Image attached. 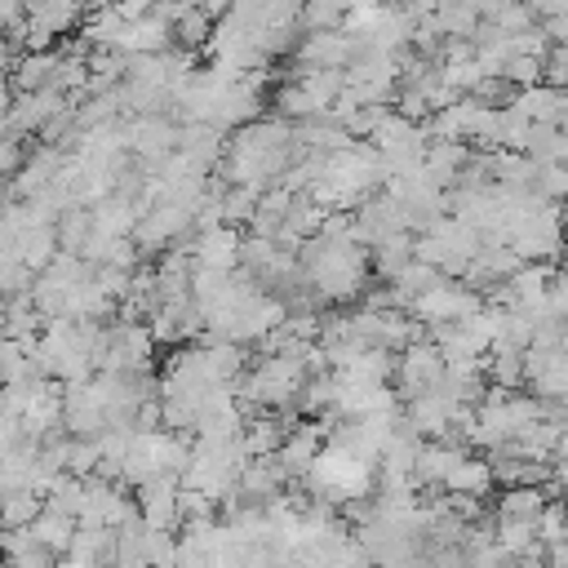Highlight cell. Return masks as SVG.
<instances>
[{
	"instance_id": "cell-1",
	"label": "cell",
	"mask_w": 568,
	"mask_h": 568,
	"mask_svg": "<svg viewBox=\"0 0 568 568\" xmlns=\"http://www.w3.org/2000/svg\"><path fill=\"white\" fill-rule=\"evenodd\" d=\"M488 297L470 284V280H462V275H439L430 288H422L417 297H413V315L430 328V324H448V320H466L470 311H479Z\"/></svg>"
},
{
	"instance_id": "cell-2",
	"label": "cell",
	"mask_w": 568,
	"mask_h": 568,
	"mask_svg": "<svg viewBox=\"0 0 568 568\" xmlns=\"http://www.w3.org/2000/svg\"><path fill=\"white\" fill-rule=\"evenodd\" d=\"M444 351L430 342V333L426 337H413L408 346H399L395 351V390H399V404L404 399H413V395H422V390H430V386H439V377H444Z\"/></svg>"
},
{
	"instance_id": "cell-3",
	"label": "cell",
	"mask_w": 568,
	"mask_h": 568,
	"mask_svg": "<svg viewBox=\"0 0 568 568\" xmlns=\"http://www.w3.org/2000/svg\"><path fill=\"white\" fill-rule=\"evenodd\" d=\"M359 53V40L346 27H324V31H306L293 49V71H311V67H351Z\"/></svg>"
},
{
	"instance_id": "cell-4",
	"label": "cell",
	"mask_w": 568,
	"mask_h": 568,
	"mask_svg": "<svg viewBox=\"0 0 568 568\" xmlns=\"http://www.w3.org/2000/svg\"><path fill=\"white\" fill-rule=\"evenodd\" d=\"M124 133H129V151H133L142 164H155V160H164V155L178 146V120H173L169 111L129 115V120H124Z\"/></svg>"
},
{
	"instance_id": "cell-5",
	"label": "cell",
	"mask_w": 568,
	"mask_h": 568,
	"mask_svg": "<svg viewBox=\"0 0 568 568\" xmlns=\"http://www.w3.org/2000/svg\"><path fill=\"white\" fill-rule=\"evenodd\" d=\"M67 102H71V98L58 93L53 84H49V89H31V93H13V106H9L4 129H9V133H22V138H40V129H44Z\"/></svg>"
},
{
	"instance_id": "cell-6",
	"label": "cell",
	"mask_w": 568,
	"mask_h": 568,
	"mask_svg": "<svg viewBox=\"0 0 568 568\" xmlns=\"http://www.w3.org/2000/svg\"><path fill=\"white\" fill-rule=\"evenodd\" d=\"M506 106L532 124H564L568 129V84H550V80L524 84V89H515V98Z\"/></svg>"
},
{
	"instance_id": "cell-7",
	"label": "cell",
	"mask_w": 568,
	"mask_h": 568,
	"mask_svg": "<svg viewBox=\"0 0 568 568\" xmlns=\"http://www.w3.org/2000/svg\"><path fill=\"white\" fill-rule=\"evenodd\" d=\"M169 44H173V22L160 18L155 9H146L138 18H124L120 40H115V49H124V53H160Z\"/></svg>"
},
{
	"instance_id": "cell-8",
	"label": "cell",
	"mask_w": 568,
	"mask_h": 568,
	"mask_svg": "<svg viewBox=\"0 0 568 568\" xmlns=\"http://www.w3.org/2000/svg\"><path fill=\"white\" fill-rule=\"evenodd\" d=\"M466 160H470V146H466L462 138H426V155H422V164H426V178L439 182L444 191H453V186L462 182Z\"/></svg>"
},
{
	"instance_id": "cell-9",
	"label": "cell",
	"mask_w": 568,
	"mask_h": 568,
	"mask_svg": "<svg viewBox=\"0 0 568 568\" xmlns=\"http://www.w3.org/2000/svg\"><path fill=\"white\" fill-rule=\"evenodd\" d=\"M191 257L204 262V266H240V231L231 222H213V226H200L191 235Z\"/></svg>"
},
{
	"instance_id": "cell-10",
	"label": "cell",
	"mask_w": 568,
	"mask_h": 568,
	"mask_svg": "<svg viewBox=\"0 0 568 568\" xmlns=\"http://www.w3.org/2000/svg\"><path fill=\"white\" fill-rule=\"evenodd\" d=\"M555 484H506V493L497 497V515L493 519H515V524H532L541 519V510L550 506Z\"/></svg>"
},
{
	"instance_id": "cell-11",
	"label": "cell",
	"mask_w": 568,
	"mask_h": 568,
	"mask_svg": "<svg viewBox=\"0 0 568 568\" xmlns=\"http://www.w3.org/2000/svg\"><path fill=\"white\" fill-rule=\"evenodd\" d=\"M493 484H497L493 462H488V457H479V453H466V457L444 475L439 493H457V497H488V493H493Z\"/></svg>"
},
{
	"instance_id": "cell-12",
	"label": "cell",
	"mask_w": 568,
	"mask_h": 568,
	"mask_svg": "<svg viewBox=\"0 0 568 568\" xmlns=\"http://www.w3.org/2000/svg\"><path fill=\"white\" fill-rule=\"evenodd\" d=\"M58 62H62V53H53V49H27L22 58H13V71H9L13 93L49 89V84H53V75H58Z\"/></svg>"
},
{
	"instance_id": "cell-13",
	"label": "cell",
	"mask_w": 568,
	"mask_h": 568,
	"mask_svg": "<svg viewBox=\"0 0 568 568\" xmlns=\"http://www.w3.org/2000/svg\"><path fill=\"white\" fill-rule=\"evenodd\" d=\"M413 231H390V235H382L373 248H368V266H373V275H382V280H390V275H399L417 253H413Z\"/></svg>"
},
{
	"instance_id": "cell-14",
	"label": "cell",
	"mask_w": 568,
	"mask_h": 568,
	"mask_svg": "<svg viewBox=\"0 0 568 568\" xmlns=\"http://www.w3.org/2000/svg\"><path fill=\"white\" fill-rule=\"evenodd\" d=\"M53 555H67L71 550V541H75V528H80V519L75 515H67V510H58V506H49L44 501V510L36 515V524H27Z\"/></svg>"
},
{
	"instance_id": "cell-15",
	"label": "cell",
	"mask_w": 568,
	"mask_h": 568,
	"mask_svg": "<svg viewBox=\"0 0 568 568\" xmlns=\"http://www.w3.org/2000/svg\"><path fill=\"white\" fill-rule=\"evenodd\" d=\"M40 510H44V493L40 488H4V497H0V528H27V524H36Z\"/></svg>"
},
{
	"instance_id": "cell-16",
	"label": "cell",
	"mask_w": 568,
	"mask_h": 568,
	"mask_svg": "<svg viewBox=\"0 0 568 568\" xmlns=\"http://www.w3.org/2000/svg\"><path fill=\"white\" fill-rule=\"evenodd\" d=\"M173 40H178L182 49H200V44H209V40H213V13L186 0L182 13L173 18Z\"/></svg>"
},
{
	"instance_id": "cell-17",
	"label": "cell",
	"mask_w": 568,
	"mask_h": 568,
	"mask_svg": "<svg viewBox=\"0 0 568 568\" xmlns=\"http://www.w3.org/2000/svg\"><path fill=\"white\" fill-rule=\"evenodd\" d=\"M53 231H58V248L80 253L84 240L93 235V209H89V204H71V209H62L58 222H53Z\"/></svg>"
},
{
	"instance_id": "cell-18",
	"label": "cell",
	"mask_w": 568,
	"mask_h": 568,
	"mask_svg": "<svg viewBox=\"0 0 568 568\" xmlns=\"http://www.w3.org/2000/svg\"><path fill=\"white\" fill-rule=\"evenodd\" d=\"M257 200H262L257 186H235V182H226V186H222V222L248 226V217L257 213Z\"/></svg>"
},
{
	"instance_id": "cell-19",
	"label": "cell",
	"mask_w": 568,
	"mask_h": 568,
	"mask_svg": "<svg viewBox=\"0 0 568 568\" xmlns=\"http://www.w3.org/2000/svg\"><path fill=\"white\" fill-rule=\"evenodd\" d=\"M351 9H355V0H302V27H306V31L342 27Z\"/></svg>"
},
{
	"instance_id": "cell-20",
	"label": "cell",
	"mask_w": 568,
	"mask_h": 568,
	"mask_svg": "<svg viewBox=\"0 0 568 568\" xmlns=\"http://www.w3.org/2000/svg\"><path fill=\"white\" fill-rule=\"evenodd\" d=\"M532 191L541 195V200H564L568 195V164H559V160H532Z\"/></svg>"
},
{
	"instance_id": "cell-21",
	"label": "cell",
	"mask_w": 568,
	"mask_h": 568,
	"mask_svg": "<svg viewBox=\"0 0 568 568\" xmlns=\"http://www.w3.org/2000/svg\"><path fill=\"white\" fill-rule=\"evenodd\" d=\"M546 311H550V320L568 324V257H559L555 271H550V284H546Z\"/></svg>"
},
{
	"instance_id": "cell-22",
	"label": "cell",
	"mask_w": 568,
	"mask_h": 568,
	"mask_svg": "<svg viewBox=\"0 0 568 568\" xmlns=\"http://www.w3.org/2000/svg\"><path fill=\"white\" fill-rule=\"evenodd\" d=\"M501 75H506L515 89H524V84H537V80H541V58H532V53H515V58L501 67Z\"/></svg>"
},
{
	"instance_id": "cell-23",
	"label": "cell",
	"mask_w": 568,
	"mask_h": 568,
	"mask_svg": "<svg viewBox=\"0 0 568 568\" xmlns=\"http://www.w3.org/2000/svg\"><path fill=\"white\" fill-rule=\"evenodd\" d=\"M541 80L568 84V40H550V49L541 53Z\"/></svg>"
},
{
	"instance_id": "cell-24",
	"label": "cell",
	"mask_w": 568,
	"mask_h": 568,
	"mask_svg": "<svg viewBox=\"0 0 568 568\" xmlns=\"http://www.w3.org/2000/svg\"><path fill=\"white\" fill-rule=\"evenodd\" d=\"M546 564L568 568V537H559V541H550V546H546Z\"/></svg>"
},
{
	"instance_id": "cell-25",
	"label": "cell",
	"mask_w": 568,
	"mask_h": 568,
	"mask_svg": "<svg viewBox=\"0 0 568 568\" xmlns=\"http://www.w3.org/2000/svg\"><path fill=\"white\" fill-rule=\"evenodd\" d=\"M555 488H568V448L555 457Z\"/></svg>"
},
{
	"instance_id": "cell-26",
	"label": "cell",
	"mask_w": 568,
	"mask_h": 568,
	"mask_svg": "<svg viewBox=\"0 0 568 568\" xmlns=\"http://www.w3.org/2000/svg\"><path fill=\"white\" fill-rule=\"evenodd\" d=\"M4 337H9V328H4V315H0V342H4Z\"/></svg>"
},
{
	"instance_id": "cell-27",
	"label": "cell",
	"mask_w": 568,
	"mask_h": 568,
	"mask_svg": "<svg viewBox=\"0 0 568 568\" xmlns=\"http://www.w3.org/2000/svg\"><path fill=\"white\" fill-rule=\"evenodd\" d=\"M0 497H4V479H0Z\"/></svg>"
}]
</instances>
